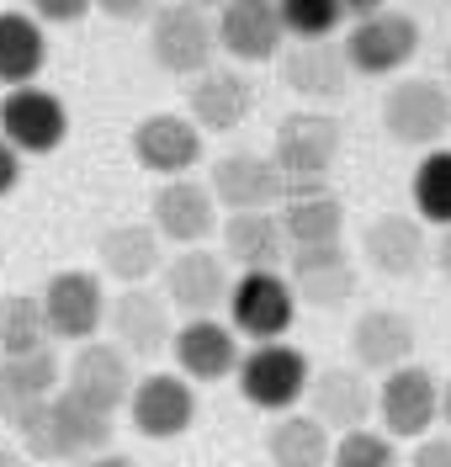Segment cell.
Here are the masks:
<instances>
[{
	"label": "cell",
	"instance_id": "836d02e7",
	"mask_svg": "<svg viewBox=\"0 0 451 467\" xmlns=\"http://www.w3.org/2000/svg\"><path fill=\"white\" fill-rule=\"evenodd\" d=\"M330 467H404L393 436L383 431H351V436H334V451H330Z\"/></svg>",
	"mask_w": 451,
	"mask_h": 467
},
{
	"label": "cell",
	"instance_id": "1f68e13d",
	"mask_svg": "<svg viewBox=\"0 0 451 467\" xmlns=\"http://www.w3.org/2000/svg\"><path fill=\"white\" fill-rule=\"evenodd\" d=\"M409 202L420 223L451 229V149H425V160L409 175Z\"/></svg>",
	"mask_w": 451,
	"mask_h": 467
},
{
	"label": "cell",
	"instance_id": "9a60e30c",
	"mask_svg": "<svg viewBox=\"0 0 451 467\" xmlns=\"http://www.w3.org/2000/svg\"><path fill=\"white\" fill-rule=\"evenodd\" d=\"M415 346H420V329L404 308H366L351 324V367H361L366 378H388L398 367H409Z\"/></svg>",
	"mask_w": 451,
	"mask_h": 467
},
{
	"label": "cell",
	"instance_id": "e0dca14e",
	"mask_svg": "<svg viewBox=\"0 0 451 467\" xmlns=\"http://www.w3.org/2000/svg\"><path fill=\"white\" fill-rule=\"evenodd\" d=\"M149 223L165 244H180V250H197L212 229H218V202H212L208 181H191V175H176V181H159L149 202Z\"/></svg>",
	"mask_w": 451,
	"mask_h": 467
},
{
	"label": "cell",
	"instance_id": "7a4b0ae2",
	"mask_svg": "<svg viewBox=\"0 0 451 467\" xmlns=\"http://www.w3.org/2000/svg\"><path fill=\"white\" fill-rule=\"evenodd\" d=\"M345 149V133L340 122L324 112H292L282 117L276 128V144H271V165L282 171L287 192H319L330 186V171Z\"/></svg>",
	"mask_w": 451,
	"mask_h": 467
},
{
	"label": "cell",
	"instance_id": "d4e9b609",
	"mask_svg": "<svg viewBox=\"0 0 451 467\" xmlns=\"http://www.w3.org/2000/svg\"><path fill=\"white\" fill-rule=\"evenodd\" d=\"M186 107H191V122L202 128V133H234L244 117L255 112V86L244 80L240 69H202L191 90H186Z\"/></svg>",
	"mask_w": 451,
	"mask_h": 467
},
{
	"label": "cell",
	"instance_id": "bcb514c9",
	"mask_svg": "<svg viewBox=\"0 0 451 467\" xmlns=\"http://www.w3.org/2000/svg\"><path fill=\"white\" fill-rule=\"evenodd\" d=\"M446 90H451V54H446Z\"/></svg>",
	"mask_w": 451,
	"mask_h": 467
},
{
	"label": "cell",
	"instance_id": "44dd1931",
	"mask_svg": "<svg viewBox=\"0 0 451 467\" xmlns=\"http://www.w3.org/2000/svg\"><path fill=\"white\" fill-rule=\"evenodd\" d=\"M282 86L302 101H340L351 86V64L345 48L330 37H298L292 48H282Z\"/></svg>",
	"mask_w": 451,
	"mask_h": 467
},
{
	"label": "cell",
	"instance_id": "52a82bcc",
	"mask_svg": "<svg viewBox=\"0 0 451 467\" xmlns=\"http://www.w3.org/2000/svg\"><path fill=\"white\" fill-rule=\"evenodd\" d=\"M292 319H298V297H292V282L282 271H244V276H234L229 324H234L240 340H255V346L282 340L292 329Z\"/></svg>",
	"mask_w": 451,
	"mask_h": 467
},
{
	"label": "cell",
	"instance_id": "f6af8a7d",
	"mask_svg": "<svg viewBox=\"0 0 451 467\" xmlns=\"http://www.w3.org/2000/svg\"><path fill=\"white\" fill-rule=\"evenodd\" d=\"M186 5H202V11H212V5H223V0H186Z\"/></svg>",
	"mask_w": 451,
	"mask_h": 467
},
{
	"label": "cell",
	"instance_id": "7402d4cb",
	"mask_svg": "<svg viewBox=\"0 0 451 467\" xmlns=\"http://www.w3.org/2000/svg\"><path fill=\"white\" fill-rule=\"evenodd\" d=\"M287 282H292V297L319 308V314H334L356 297V265L351 255L330 244V250H292L287 255Z\"/></svg>",
	"mask_w": 451,
	"mask_h": 467
},
{
	"label": "cell",
	"instance_id": "7c38bea8",
	"mask_svg": "<svg viewBox=\"0 0 451 467\" xmlns=\"http://www.w3.org/2000/svg\"><path fill=\"white\" fill-rule=\"evenodd\" d=\"M133 361L122 356L112 340H86V346H75L69 356V367H64V393H75L80 404L101 409V414H112L118 420V409L133 399Z\"/></svg>",
	"mask_w": 451,
	"mask_h": 467
},
{
	"label": "cell",
	"instance_id": "ac0fdd59",
	"mask_svg": "<svg viewBox=\"0 0 451 467\" xmlns=\"http://www.w3.org/2000/svg\"><path fill=\"white\" fill-rule=\"evenodd\" d=\"M212 202L229 207V213H276L282 197H287V181L282 171L271 165V154H223L212 165V181H208Z\"/></svg>",
	"mask_w": 451,
	"mask_h": 467
},
{
	"label": "cell",
	"instance_id": "d590c367",
	"mask_svg": "<svg viewBox=\"0 0 451 467\" xmlns=\"http://www.w3.org/2000/svg\"><path fill=\"white\" fill-rule=\"evenodd\" d=\"M27 5H32L37 22H54V27H69V22H80L86 11H96L90 0H27Z\"/></svg>",
	"mask_w": 451,
	"mask_h": 467
},
{
	"label": "cell",
	"instance_id": "60d3db41",
	"mask_svg": "<svg viewBox=\"0 0 451 467\" xmlns=\"http://www.w3.org/2000/svg\"><path fill=\"white\" fill-rule=\"evenodd\" d=\"M430 261L441 265V276L451 282V229H441V239H436V250H430Z\"/></svg>",
	"mask_w": 451,
	"mask_h": 467
},
{
	"label": "cell",
	"instance_id": "484cf974",
	"mask_svg": "<svg viewBox=\"0 0 451 467\" xmlns=\"http://www.w3.org/2000/svg\"><path fill=\"white\" fill-rule=\"evenodd\" d=\"M361 255L372 271H383L393 282H404V276H415L430 255V244H425V223L415 213H383V218H372L366 234H361Z\"/></svg>",
	"mask_w": 451,
	"mask_h": 467
},
{
	"label": "cell",
	"instance_id": "3957f363",
	"mask_svg": "<svg viewBox=\"0 0 451 467\" xmlns=\"http://www.w3.org/2000/svg\"><path fill=\"white\" fill-rule=\"evenodd\" d=\"M149 54L165 75L197 80L202 69H212V54H218V16L186 0H165L149 16Z\"/></svg>",
	"mask_w": 451,
	"mask_h": 467
},
{
	"label": "cell",
	"instance_id": "8fae6325",
	"mask_svg": "<svg viewBox=\"0 0 451 467\" xmlns=\"http://www.w3.org/2000/svg\"><path fill=\"white\" fill-rule=\"evenodd\" d=\"M37 303H43V319H48L54 340L86 346L90 335L107 324V287H101L96 271H54L48 287L37 292Z\"/></svg>",
	"mask_w": 451,
	"mask_h": 467
},
{
	"label": "cell",
	"instance_id": "30bf717a",
	"mask_svg": "<svg viewBox=\"0 0 451 467\" xmlns=\"http://www.w3.org/2000/svg\"><path fill=\"white\" fill-rule=\"evenodd\" d=\"M308 414L330 431V436H351L377 420V388L361 367H319L308 378Z\"/></svg>",
	"mask_w": 451,
	"mask_h": 467
},
{
	"label": "cell",
	"instance_id": "8d00e7d4",
	"mask_svg": "<svg viewBox=\"0 0 451 467\" xmlns=\"http://www.w3.org/2000/svg\"><path fill=\"white\" fill-rule=\"evenodd\" d=\"M404 467H451V436H446V431H430V436H420Z\"/></svg>",
	"mask_w": 451,
	"mask_h": 467
},
{
	"label": "cell",
	"instance_id": "2e32d148",
	"mask_svg": "<svg viewBox=\"0 0 451 467\" xmlns=\"http://www.w3.org/2000/svg\"><path fill=\"white\" fill-rule=\"evenodd\" d=\"M229 287H234V276H229V261L223 255H212V250H180L165 261V303L180 308L186 319H212L218 314V303H229Z\"/></svg>",
	"mask_w": 451,
	"mask_h": 467
},
{
	"label": "cell",
	"instance_id": "ab89813d",
	"mask_svg": "<svg viewBox=\"0 0 451 467\" xmlns=\"http://www.w3.org/2000/svg\"><path fill=\"white\" fill-rule=\"evenodd\" d=\"M340 11H345L351 22H366V16H377V11H388V0H340Z\"/></svg>",
	"mask_w": 451,
	"mask_h": 467
},
{
	"label": "cell",
	"instance_id": "f546056e",
	"mask_svg": "<svg viewBox=\"0 0 451 467\" xmlns=\"http://www.w3.org/2000/svg\"><path fill=\"white\" fill-rule=\"evenodd\" d=\"M48 64V37L32 11H0V86H32Z\"/></svg>",
	"mask_w": 451,
	"mask_h": 467
},
{
	"label": "cell",
	"instance_id": "83f0119b",
	"mask_svg": "<svg viewBox=\"0 0 451 467\" xmlns=\"http://www.w3.org/2000/svg\"><path fill=\"white\" fill-rule=\"evenodd\" d=\"M96 255H101V271L112 282L144 287L154 271H165V239L154 234V223H118V229L101 234Z\"/></svg>",
	"mask_w": 451,
	"mask_h": 467
},
{
	"label": "cell",
	"instance_id": "e575fe53",
	"mask_svg": "<svg viewBox=\"0 0 451 467\" xmlns=\"http://www.w3.org/2000/svg\"><path fill=\"white\" fill-rule=\"evenodd\" d=\"M287 37H330L340 27V0H276Z\"/></svg>",
	"mask_w": 451,
	"mask_h": 467
},
{
	"label": "cell",
	"instance_id": "b9f144b4",
	"mask_svg": "<svg viewBox=\"0 0 451 467\" xmlns=\"http://www.w3.org/2000/svg\"><path fill=\"white\" fill-rule=\"evenodd\" d=\"M80 467H138L133 457H118V451H101V457H86Z\"/></svg>",
	"mask_w": 451,
	"mask_h": 467
},
{
	"label": "cell",
	"instance_id": "4dcf8cb0",
	"mask_svg": "<svg viewBox=\"0 0 451 467\" xmlns=\"http://www.w3.org/2000/svg\"><path fill=\"white\" fill-rule=\"evenodd\" d=\"M330 451H334V436L313 420V414H276L266 431V457L276 467H330Z\"/></svg>",
	"mask_w": 451,
	"mask_h": 467
},
{
	"label": "cell",
	"instance_id": "277c9868",
	"mask_svg": "<svg viewBox=\"0 0 451 467\" xmlns=\"http://www.w3.org/2000/svg\"><path fill=\"white\" fill-rule=\"evenodd\" d=\"M308 378H313V367H308V356L298 346H287V340H266V346H250L240 356V399L250 409H266V414H287V409H298V399L308 393Z\"/></svg>",
	"mask_w": 451,
	"mask_h": 467
},
{
	"label": "cell",
	"instance_id": "74e56055",
	"mask_svg": "<svg viewBox=\"0 0 451 467\" xmlns=\"http://www.w3.org/2000/svg\"><path fill=\"white\" fill-rule=\"evenodd\" d=\"M90 5H96L101 16H112V22H149L165 0H90Z\"/></svg>",
	"mask_w": 451,
	"mask_h": 467
},
{
	"label": "cell",
	"instance_id": "f35d334b",
	"mask_svg": "<svg viewBox=\"0 0 451 467\" xmlns=\"http://www.w3.org/2000/svg\"><path fill=\"white\" fill-rule=\"evenodd\" d=\"M16 181H22V154L0 139V197H11V192H16Z\"/></svg>",
	"mask_w": 451,
	"mask_h": 467
},
{
	"label": "cell",
	"instance_id": "603a6c76",
	"mask_svg": "<svg viewBox=\"0 0 451 467\" xmlns=\"http://www.w3.org/2000/svg\"><path fill=\"white\" fill-rule=\"evenodd\" d=\"M176 367L186 382H223L240 372V335H234V324L223 319H186L176 329Z\"/></svg>",
	"mask_w": 451,
	"mask_h": 467
},
{
	"label": "cell",
	"instance_id": "9c48e42d",
	"mask_svg": "<svg viewBox=\"0 0 451 467\" xmlns=\"http://www.w3.org/2000/svg\"><path fill=\"white\" fill-rule=\"evenodd\" d=\"M107 329H112V346L128 361H154L176 340L170 303H165V292H149V287H122V297L107 303Z\"/></svg>",
	"mask_w": 451,
	"mask_h": 467
},
{
	"label": "cell",
	"instance_id": "8992f818",
	"mask_svg": "<svg viewBox=\"0 0 451 467\" xmlns=\"http://www.w3.org/2000/svg\"><path fill=\"white\" fill-rule=\"evenodd\" d=\"M345 64H351V75H372V80H388L398 75L404 64H415L420 54V22L409 16V11H377V16H366V22H351L345 32Z\"/></svg>",
	"mask_w": 451,
	"mask_h": 467
},
{
	"label": "cell",
	"instance_id": "cb8c5ba5",
	"mask_svg": "<svg viewBox=\"0 0 451 467\" xmlns=\"http://www.w3.org/2000/svg\"><path fill=\"white\" fill-rule=\"evenodd\" d=\"M64 388V367L54 350H32V356H0V420L16 431L37 404H48Z\"/></svg>",
	"mask_w": 451,
	"mask_h": 467
},
{
	"label": "cell",
	"instance_id": "ba28073f",
	"mask_svg": "<svg viewBox=\"0 0 451 467\" xmlns=\"http://www.w3.org/2000/svg\"><path fill=\"white\" fill-rule=\"evenodd\" d=\"M377 420H383V436L393 441H420L430 436V425L441 420V378L409 361L377 382Z\"/></svg>",
	"mask_w": 451,
	"mask_h": 467
},
{
	"label": "cell",
	"instance_id": "f1b7e54d",
	"mask_svg": "<svg viewBox=\"0 0 451 467\" xmlns=\"http://www.w3.org/2000/svg\"><path fill=\"white\" fill-rule=\"evenodd\" d=\"M223 261L244 271H276L287 261V234L276 213H229L223 218Z\"/></svg>",
	"mask_w": 451,
	"mask_h": 467
},
{
	"label": "cell",
	"instance_id": "5b68a950",
	"mask_svg": "<svg viewBox=\"0 0 451 467\" xmlns=\"http://www.w3.org/2000/svg\"><path fill=\"white\" fill-rule=\"evenodd\" d=\"M383 128L404 149H441V139L451 133V90L425 75L393 80L383 96Z\"/></svg>",
	"mask_w": 451,
	"mask_h": 467
},
{
	"label": "cell",
	"instance_id": "d6a6232c",
	"mask_svg": "<svg viewBox=\"0 0 451 467\" xmlns=\"http://www.w3.org/2000/svg\"><path fill=\"white\" fill-rule=\"evenodd\" d=\"M48 319H43V303L32 292H5L0 297V356H32V350H48Z\"/></svg>",
	"mask_w": 451,
	"mask_h": 467
},
{
	"label": "cell",
	"instance_id": "ee69618b",
	"mask_svg": "<svg viewBox=\"0 0 451 467\" xmlns=\"http://www.w3.org/2000/svg\"><path fill=\"white\" fill-rule=\"evenodd\" d=\"M0 467H32V462L22 457V451H0Z\"/></svg>",
	"mask_w": 451,
	"mask_h": 467
},
{
	"label": "cell",
	"instance_id": "4fadbf2b",
	"mask_svg": "<svg viewBox=\"0 0 451 467\" xmlns=\"http://www.w3.org/2000/svg\"><path fill=\"white\" fill-rule=\"evenodd\" d=\"M128 425L144 441H176L197 425V388L180 372H149L133 382L128 399Z\"/></svg>",
	"mask_w": 451,
	"mask_h": 467
},
{
	"label": "cell",
	"instance_id": "d6986e66",
	"mask_svg": "<svg viewBox=\"0 0 451 467\" xmlns=\"http://www.w3.org/2000/svg\"><path fill=\"white\" fill-rule=\"evenodd\" d=\"M133 160L159 181H176L202 160V128L186 112H149L133 128Z\"/></svg>",
	"mask_w": 451,
	"mask_h": 467
},
{
	"label": "cell",
	"instance_id": "7bdbcfd3",
	"mask_svg": "<svg viewBox=\"0 0 451 467\" xmlns=\"http://www.w3.org/2000/svg\"><path fill=\"white\" fill-rule=\"evenodd\" d=\"M441 425H446V436H451V378L441 382Z\"/></svg>",
	"mask_w": 451,
	"mask_h": 467
},
{
	"label": "cell",
	"instance_id": "6da1fadb",
	"mask_svg": "<svg viewBox=\"0 0 451 467\" xmlns=\"http://www.w3.org/2000/svg\"><path fill=\"white\" fill-rule=\"evenodd\" d=\"M112 431H118L112 414L80 404V399L64 393V388L16 425L22 457H27V462H43V467H69V462H86V457L112 451Z\"/></svg>",
	"mask_w": 451,
	"mask_h": 467
},
{
	"label": "cell",
	"instance_id": "ffe728a7",
	"mask_svg": "<svg viewBox=\"0 0 451 467\" xmlns=\"http://www.w3.org/2000/svg\"><path fill=\"white\" fill-rule=\"evenodd\" d=\"M218 48L240 64H266L287 48V27L276 0H223L218 5Z\"/></svg>",
	"mask_w": 451,
	"mask_h": 467
},
{
	"label": "cell",
	"instance_id": "5bb4252c",
	"mask_svg": "<svg viewBox=\"0 0 451 467\" xmlns=\"http://www.w3.org/2000/svg\"><path fill=\"white\" fill-rule=\"evenodd\" d=\"M0 139L16 154H54L69 139V112L54 90L43 86H16L0 101Z\"/></svg>",
	"mask_w": 451,
	"mask_h": 467
},
{
	"label": "cell",
	"instance_id": "4316f807",
	"mask_svg": "<svg viewBox=\"0 0 451 467\" xmlns=\"http://www.w3.org/2000/svg\"><path fill=\"white\" fill-rule=\"evenodd\" d=\"M276 218H282V234H287V255L292 250H330L345 234V202L334 197L330 186L287 192L282 207H276Z\"/></svg>",
	"mask_w": 451,
	"mask_h": 467
},
{
	"label": "cell",
	"instance_id": "7dc6e473",
	"mask_svg": "<svg viewBox=\"0 0 451 467\" xmlns=\"http://www.w3.org/2000/svg\"><path fill=\"white\" fill-rule=\"evenodd\" d=\"M0 11H5V5H0Z\"/></svg>",
	"mask_w": 451,
	"mask_h": 467
}]
</instances>
